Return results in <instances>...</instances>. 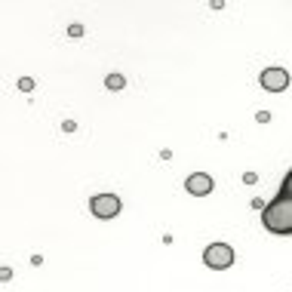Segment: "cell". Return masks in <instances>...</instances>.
<instances>
[{
  "label": "cell",
  "mask_w": 292,
  "mask_h": 292,
  "mask_svg": "<svg viewBox=\"0 0 292 292\" xmlns=\"http://www.w3.org/2000/svg\"><path fill=\"white\" fill-rule=\"evenodd\" d=\"M212 188H215V181L209 172H191L185 178V191L194 197H206V194H212Z\"/></svg>",
  "instance_id": "5"
},
{
  "label": "cell",
  "mask_w": 292,
  "mask_h": 292,
  "mask_svg": "<svg viewBox=\"0 0 292 292\" xmlns=\"http://www.w3.org/2000/svg\"><path fill=\"white\" fill-rule=\"evenodd\" d=\"M243 181H246V185H255V181H259V175H255V172H243Z\"/></svg>",
  "instance_id": "9"
},
{
  "label": "cell",
  "mask_w": 292,
  "mask_h": 292,
  "mask_svg": "<svg viewBox=\"0 0 292 292\" xmlns=\"http://www.w3.org/2000/svg\"><path fill=\"white\" fill-rule=\"evenodd\" d=\"M262 225H265V231L277 234V237H292V169L286 172L274 200L262 209Z\"/></svg>",
  "instance_id": "1"
},
{
  "label": "cell",
  "mask_w": 292,
  "mask_h": 292,
  "mask_svg": "<svg viewBox=\"0 0 292 292\" xmlns=\"http://www.w3.org/2000/svg\"><path fill=\"white\" fill-rule=\"evenodd\" d=\"M234 259H237V255H234V249L228 243H209L203 249V265L209 271H228L234 265Z\"/></svg>",
  "instance_id": "2"
},
{
  "label": "cell",
  "mask_w": 292,
  "mask_h": 292,
  "mask_svg": "<svg viewBox=\"0 0 292 292\" xmlns=\"http://www.w3.org/2000/svg\"><path fill=\"white\" fill-rule=\"evenodd\" d=\"M105 86L111 89V93H120V89L126 86V77H123V74H117V71H114V74H108V77H105Z\"/></svg>",
  "instance_id": "6"
},
{
  "label": "cell",
  "mask_w": 292,
  "mask_h": 292,
  "mask_svg": "<svg viewBox=\"0 0 292 292\" xmlns=\"http://www.w3.org/2000/svg\"><path fill=\"white\" fill-rule=\"evenodd\" d=\"M255 120H259V123H268V120H271V114H268V111H259V114H255Z\"/></svg>",
  "instance_id": "11"
},
{
  "label": "cell",
  "mask_w": 292,
  "mask_h": 292,
  "mask_svg": "<svg viewBox=\"0 0 292 292\" xmlns=\"http://www.w3.org/2000/svg\"><path fill=\"white\" fill-rule=\"evenodd\" d=\"M68 37H83V25H80V22L68 25Z\"/></svg>",
  "instance_id": "7"
},
{
  "label": "cell",
  "mask_w": 292,
  "mask_h": 292,
  "mask_svg": "<svg viewBox=\"0 0 292 292\" xmlns=\"http://www.w3.org/2000/svg\"><path fill=\"white\" fill-rule=\"evenodd\" d=\"M62 130H65V133H74V130H77V123H74V120H65V123H62Z\"/></svg>",
  "instance_id": "10"
},
{
  "label": "cell",
  "mask_w": 292,
  "mask_h": 292,
  "mask_svg": "<svg viewBox=\"0 0 292 292\" xmlns=\"http://www.w3.org/2000/svg\"><path fill=\"white\" fill-rule=\"evenodd\" d=\"M259 83L268 89V93H286V89H289V71L280 68V65L265 68L262 74H259Z\"/></svg>",
  "instance_id": "4"
},
{
  "label": "cell",
  "mask_w": 292,
  "mask_h": 292,
  "mask_svg": "<svg viewBox=\"0 0 292 292\" xmlns=\"http://www.w3.org/2000/svg\"><path fill=\"white\" fill-rule=\"evenodd\" d=\"M19 89H22V93H31V89H34V77H22L19 80Z\"/></svg>",
  "instance_id": "8"
},
{
  "label": "cell",
  "mask_w": 292,
  "mask_h": 292,
  "mask_svg": "<svg viewBox=\"0 0 292 292\" xmlns=\"http://www.w3.org/2000/svg\"><path fill=\"white\" fill-rule=\"evenodd\" d=\"M123 209L120 197L117 194H96L93 200H89V212H93L96 218H102V222H108V218H117Z\"/></svg>",
  "instance_id": "3"
}]
</instances>
